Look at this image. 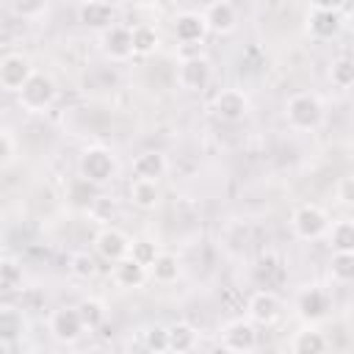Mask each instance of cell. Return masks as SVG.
Returning <instances> with one entry per match:
<instances>
[{
  "label": "cell",
  "mask_w": 354,
  "mask_h": 354,
  "mask_svg": "<svg viewBox=\"0 0 354 354\" xmlns=\"http://www.w3.org/2000/svg\"><path fill=\"white\" fill-rule=\"evenodd\" d=\"M285 119L296 130H315L324 119V105L313 91H296L285 102Z\"/></svg>",
  "instance_id": "cell-1"
},
{
  "label": "cell",
  "mask_w": 354,
  "mask_h": 354,
  "mask_svg": "<svg viewBox=\"0 0 354 354\" xmlns=\"http://www.w3.org/2000/svg\"><path fill=\"white\" fill-rule=\"evenodd\" d=\"M77 171L86 183L91 185H105L108 180H113L116 174V155L108 147H88L83 149L80 160H77Z\"/></svg>",
  "instance_id": "cell-2"
},
{
  "label": "cell",
  "mask_w": 354,
  "mask_h": 354,
  "mask_svg": "<svg viewBox=\"0 0 354 354\" xmlns=\"http://www.w3.org/2000/svg\"><path fill=\"white\" fill-rule=\"evenodd\" d=\"M346 11L348 6H340V3H313L307 11V30L315 39H332L340 33Z\"/></svg>",
  "instance_id": "cell-3"
},
{
  "label": "cell",
  "mask_w": 354,
  "mask_h": 354,
  "mask_svg": "<svg viewBox=\"0 0 354 354\" xmlns=\"http://www.w3.org/2000/svg\"><path fill=\"white\" fill-rule=\"evenodd\" d=\"M17 100L28 113H41L55 100V80L50 75H44V72H33L28 77V83L17 91Z\"/></svg>",
  "instance_id": "cell-4"
},
{
  "label": "cell",
  "mask_w": 354,
  "mask_h": 354,
  "mask_svg": "<svg viewBox=\"0 0 354 354\" xmlns=\"http://www.w3.org/2000/svg\"><path fill=\"white\" fill-rule=\"evenodd\" d=\"M290 227H293V232H296L301 241H318V238H324L326 230H329V216H326L324 207H318V205H313V202H304V205H299V207L293 210Z\"/></svg>",
  "instance_id": "cell-5"
},
{
  "label": "cell",
  "mask_w": 354,
  "mask_h": 354,
  "mask_svg": "<svg viewBox=\"0 0 354 354\" xmlns=\"http://www.w3.org/2000/svg\"><path fill=\"white\" fill-rule=\"evenodd\" d=\"M221 348L230 354H249L257 346V326L246 318H235L221 326Z\"/></svg>",
  "instance_id": "cell-6"
},
{
  "label": "cell",
  "mask_w": 354,
  "mask_h": 354,
  "mask_svg": "<svg viewBox=\"0 0 354 354\" xmlns=\"http://www.w3.org/2000/svg\"><path fill=\"white\" fill-rule=\"evenodd\" d=\"M33 72L36 69L30 66L28 55H22V53H6V55H0V86L6 91H19Z\"/></svg>",
  "instance_id": "cell-7"
},
{
  "label": "cell",
  "mask_w": 354,
  "mask_h": 354,
  "mask_svg": "<svg viewBox=\"0 0 354 354\" xmlns=\"http://www.w3.org/2000/svg\"><path fill=\"white\" fill-rule=\"evenodd\" d=\"M246 313H249L246 321H252L254 326H271V324H277L279 315H282V301H279V296H277L274 290H257V293L249 299Z\"/></svg>",
  "instance_id": "cell-8"
},
{
  "label": "cell",
  "mask_w": 354,
  "mask_h": 354,
  "mask_svg": "<svg viewBox=\"0 0 354 354\" xmlns=\"http://www.w3.org/2000/svg\"><path fill=\"white\" fill-rule=\"evenodd\" d=\"M213 77V64L207 55H196V58H185L180 61L177 69V83L188 91H202Z\"/></svg>",
  "instance_id": "cell-9"
},
{
  "label": "cell",
  "mask_w": 354,
  "mask_h": 354,
  "mask_svg": "<svg viewBox=\"0 0 354 354\" xmlns=\"http://www.w3.org/2000/svg\"><path fill=\"white\" fill-rule=\"evenodd\" d=\"M249 97L241 88H221L213 100V111L224 122H241L249 116Z\"/></svg>",
  "instance_id": "cell-10"
},
{
  "label": "cell",
  "mask_w": 354,
  "mask_h": 354,
  "mask_svg": "<svg viewBox=\"0 0 354 354\" xmlns=\"http://www.w3.org/2000/svg\"><path fill=\"white\" fill-rule=\"evenodd\" d=\"M94 252L108 260V263H116L122 257H127L130 252V238L119 230V227H102L97 235H94Z\"/></svg>",
  "instance_id": "cell-11"
},
{
  "label": "cell",
  "mask_w": 354,
  "mask_h": 354,
  "mask_svg": "<svg viewBox=\"0 0 354 354\" xmlns=\"http://www.w3.org/2000/svg\"><path fill=\"white\" fill-rule=\"evenodd\" d=\"M50 332L61 343H75L86 332V326H83V321L77 315V307H58V310H53V315H50Z\"/></svg>",
  "instance_id": "cell-12"
},
{
  "label": "cell",
  "mask_w": 354,
  "mask_h": 354,
  "mask_svg": "<svg viewBox=\"0 0 354 354\" xmlns=\"http://www.w3.org/2000/svg\"><path fill=\"white\" fill-rule=\"evenodd\" d=\"M202 19H205V28L207 30H213V33H230L238 25V8L230 0H216V3H207L205 6Z\"/></svg>",
  "instance_id": "cell-13"
},
{
  "label": "cell",
  "mask_w": 354,
  "mask_h": 354,
  "mask_svg": "<svg viewBox=\"0 0 354 354\" xmlns=\"http://www.w3.org/2000/svg\"><path fill=\"white\" fill-rule=\"evenodd\" d=\"M100 44H102V53L111 58V61H127L133 55V39H130V28L127 25H111L102 30L100 36Z\"/></svg>",
  "instance_id": "cell-14"
},
{
  "label": "cell",
  "mask_w": 354,
  "mask_h": 354,
  "mask_svg": "<svg viewBox=\"0 0 354 354\" xmlns=\"http://www.w3.org/2000/svg\"><path fill=\"white\" fill-rule=\"evenodd\" d=\"M77 19L86 28L105 30V28L116 25V8L111 3H102V0H88V3H80L77 6Z\"/></svg>",
  "instance_id": "cell-15"
},
{
  "label": "cell",
  "mask_w": 354,
  "mask_h": 354,
  "mask_svg": "<svg viewBox=\"0 0 354 354\" xmlns=\"http://www.w3.org/2000/svg\"><path fill=\"white\" fill-rule=\"evenodd\" d=\"M207 28L199 11H183L174 17V39L180 44H202Z\"/></svg>",
  "instance_id": "cell-16"
},
{
  "label": "cell",
  "mask_w": 354,
  "mask_h": 354,
  "mask_svg": "<svg viewBox=\"0 0 354 354\" xmlns=\"http://www.w3.org/2000/svg\"><path fill=\"white\" fill-rule=\"evenodd\" d=\"M296 310H299V315H301L307 324H315V321H321V318L326 315V310H329V296H326L321 288H307V290L299 293Z\"/></svg>",
  "instance_id": "cell-17"
},
{
  "label": "cell",
  "mask_w": 354,
  "mask_h": 354,
  "mask_svg": "<svg viewBox=\"0 0 354 354\" xmlns=\"http://www.w3.org/2000/svg\"><path fill=\"white\" fill-rule=\"evenodd\" d=\"M133 171H136L138 180H152V183H158V180L169 171V160H166L163 152H158V149H147V152L136 155V160H133Z\"/></svg>",
  "instance_id": "cell-18"
},
{
  "label": "cell",
  "mask_w": 354,
  "mask_h": 354,
  "mask_svg": "<svg viewBox=\"0 0 354 354\" xmlns=\"http://www.w3.org/2000/svg\"><path fill=\"white\" fill-rule=\"evenodd\" d=\"M147 268L141 263H136L133 257H122L113 263V282L119 288H141L147 282Z\"/></svg>",
  "instance_id": "cell-19"
},
{
  "label": "cell",
  "mask_w": 354,
  "mask_h": 354,
  "mask_svg": "<svg viewBox=\"0 0 354 354\" xmlns=\"http://www.w3.org/2000/svg\"><path fill=\"white\" fill-rule=\"evenodd\" d=\"M329 343L315 326H304L290 340V354H326Z\"/></svg>",
  "instance_id": "cell-20"
},
{
  "label": "cell",
  "mask_w": 354,
  "mask_h": 354,
  "mask_svg": "<svg viewBox=\"0 0 354 354\" xmlns=\"http://www.w3.org/2000/svg\"><path fill=\"white\" fill-rule=\"evenodd\" d=\"M130 202L138 207V210H155L158 202H160V188L158 183L152 180H133L130 183Z\"/></svg>",
  "instance_id": "cell-21"
},
{
  "label": "cell",
  "mask_w": 354,
  "mask_h": 354,
  "mask_svg": "<svg viewBox=\"0 0 354 354\" xmlns=\"http://www.w3.org/2000/svg\"><path fill=\"white\" fill-rule=\"evenodd\" d=\"M166 329H169V351L171 354H188V351H194V346H196V329L191 324L177 321V324H171Z\"/></svg>",
  "instance_id": "cell-22"
},
{
  "label": "cell",
  "mask_w": 354,
  "mask_h": 354,
  "mask_svg": "<svg viewBox=\"0 0 354 354\" xmlns=\"http://www.w3.org/2000/svg\"><path fill=\"white\" fill-rule=\"evenodd\" d=\"M147 274H149L155 282L169 285V282H174V279L180 277V260H177L174 254H169V252H158V257L152 260V266L147 268Z\"/></svg>",
  "instance_id": "cell-23"
},
{
  "label": "cell",
  "mask_w": 354,
  "mask_h": 354,
  "mask_svg": "<svg viewBox=\"0 0 354 354\" xmlns=\"http://www.w3.org/2000/svg\"><path fill=\"white\" fill-rule=\"evenodd\" d=\"M130 39H133V55H149V53H155L158 44H160L158 30H155L152 25H144V22L130 28Z\"/></svg>",
  "instance_id": "cell-24"
},
{
  "label": "cell",
  "mask_w": 354,
  "mask_h": 354,
  "mask_svg": "<svg viewBox=\"0 0 354 354\" xmlns=\"http://www.w3.org/2000/svg\"><path fill=\"white\" fill-rule=\"evenodd\" d=\"M326 235L332 241V252H354V221L351 218H340L329 224Z\"/></svg>",
  "instance_id": "cell-25"
},
{
  "label": "cell",
  "mask_w": 354,
  "mask_h": 354,
  "mask_svg": "<svg viewBox=\"0 0 354 354\" xmlns=\"http://www.w3.org/2000/svg\"><path fill=\"white\" fill-rule=\"evenodd\" d=\"M329 274L337 282H351L354 279V252H332L329 260Z\"/></svg>",
  "instance_id": "cell-26"
},
{
  "label": "cell",
  "mask_w": 354,
  "mask_h": 354,
  "mask_svg": "<svg viewBox=\"0 0 354 354\" xmlns=\"http://www.w3.org/2000/svg\"><path fill=\"white\" fill-rule=\"evenodd\" d=\"M329 80H332V86H337V88H348V86L354 83V61H351L348 55L335 58L332 66H329Z\"/></svg>",
  "instance_id": "cell-27"
},
{
  "label": "cell",
  "mask_w": 354,
  "mask_h": 354,
  "mask_svg": "<svg viewBox=\"0 0 354 354\" xmlns=\"http://www.w3.org/2000/svg\"><path fill=\"white\" fill-rule=\"evenodd\" d=\"M77 315H80V321H83L86 329H97L105 321V304L100 299H83L77 304Z\"/></svg>",
  "instance_id": "cell-28"
},
{
  "label": "cell",
  "mask_w": 354,
  "mask_h": 354,
  "mask_svg": "<svg viewBox=\"0 0 354 354\" xmlns=\"http://www.w3.org/2000/svg\"><path fill=\"white\" fill-rule=\"evenodd\" d=\"M25 332V321L19 310H0V340H17Z\"/></svg>",
  "instance_id": "cell-29"
},
{
  "label": "cell",
  "mask_w": 354,
  "mask_h": 354,
  "mask_svg": "<svg viewBox=\"0 0 354 354\" xmlns=\"http://www.w3.org/2000/svg\"><path fill=\"white\" fill-rule=\"evenodd\" d=\"M69 274L75 279H91V277H97V260L88 252H72L69 254Z\"/></svg>",
  "instance_id": "cell-30"
},
{
  "label": "cell",
  "mask_w": 354,
  "mask_h": 354,
  "mask_svg": "<svg viewBox=\"0 0 354 354\" xmlns=\"http://www.w3.org/2000/svg\"><path fill=\"white\" fill-rule=\"evenodd\" d=\"M127 257H133L136 263H141L144 268H149L152 260L158 257V246H155L149 238H136V241H130V252H127Z\"/></svg>",
  "instance_id": "cell-31"
},
{
  "label": "cell",
  "mask_w": 354,
  "mask_h": 354,
  "mask_svg": "<svg viewBox=\"0 0 354 354\" xmlns=\"http://www.w3.org/2000/svg\"><path fill=\"white\" fill-rule=\"evenodd\" d=\"M22 268L17 260H0V290H19Z\"/></svg>",
  "instance_id": "cell-32"
},
{
  "label": "cell",
  "mask_w": 354,
  "mask_h": 354,
  "mask_svg": "<svg viewBox=\"0 0 354 354\" xmlns=\"http://www.w3.org/2000/svg\"><path fill=\"white\" fill-rule=\"evenodd\" d=\"M144 343H147V351H169V329L160 324L149 326Z\"/></svg>",
  "instance_id": "cell-33"
},
{
  "label": "cell",
  "mask_w": 354,
  "mask_h": 354,
  "mask_svg": "<svg viewBox=\"0 0 354 354\" xmlns=\"http://www.w3.org/2000/svg\"><path fill=\"white\" fill-rule=\"evenodd\" d=\"M11 8H14L17 17H36V14H44L47 11L44 3H14Z\"/></svg>",
  "instance_id": "cell-34"
},
{
  "label": "cell",
  "mask_w": 354,
  "mask_h": 354,
  "mask_svg": "<svg viewBox=\"0 0 354 354\" xmlns=\"http://www.w3.org/2000/svg\"><path fill=\"white\" fill-rule=\"evenodd\" d=\"M11 158H14V138L6 130H0V166H6Z\"/></svg>",
  "instance_id": "cell-35"
},
{
  "label": "cell",
  "mask_w": 354,
  "mask_h": 354,
  "mask_svg": "<svg viewBox=\"0 0 354 354\" xmlns=\"http://www.w3.org/2000/svg\"><path fill=\"white\" fill-rule=\"evenodd\" d=\"M337 196H340L343 205H351V202H354V177H343V180H340Z\"/></svg>",
  "instance_id": "cell-36"
},
{
  "label": "cell",
  "mask_w": 354,
  "mask_h": 354,
  "mask_svg": "<svg viewBox=\"0 0 354 354\" xmlns=\"http://www.w3.org/2000/svg\"><path fill=\"white\" fill-rule=\"evenodd\" d=\"M149 354H171V351H149Z\"/></svg>",
  "instance_id": "cell-37"
}]
</instances>
